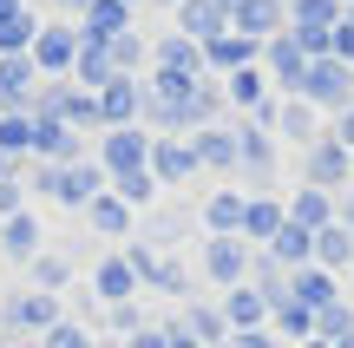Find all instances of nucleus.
I'll return each instance as SVG.
<instances>
[{
	"instance_id": "1",
	"label": "nucleus",
	"mask_w": 354,
	"mask_h": 348,
	"mask_svg": "<svg viewBox=\"0 0 354 348\" xmlns=\"http://www.w3.org/2000/svg\"><path fill=\"white\" fill-rule=\"evenodd\" d=\"M33 86H39V66H33V53H13V59H0V118L7 112H26L33 105Z\"/></svg>"
},
{
	"instance_id": "2",
	"label": "nucleus",
	"mask_w": 354,
	"mask_h": 348,
	"mask_svg": "<svg viewBox=\"0 0 354 348\" xmlns=\"http://www.w3.org/2000/svg\"><path fill=\"white\" fill-rule=\"evenodd\" d=\"M0 322H7V329H53V322H59V302H53V296H33V289H26V296H7Z\"/></svg>"
},
{
	"instance_id": "11",
	"label": "nucleus",
	"mask_w": 354,
	"mask_h": 348,
	"mask_svg": "<svg viewBox=\"0 0 354 348\" xmlns=\"http://www.w3.org/2000/svg\"><path fill=\"white\" fill-rule=\"evenodd\" d=\"M7 165H13V158H7V152H0V184H7V178H13V171H7Z\"/></svg>"
},
{
	"instance_id": "10",
	"label": "nucleus",
	"mask_w": 354,
	"mask_h": 348,
	"mask_svg": "<svg viewBox=\"0 0 354 348\" xmlns=\"http://www.w3.org/2000/svg\"><path fill=\"white\" fill-rule=\"evenodd\" d=\"M79 79H105V59H99V53H79Z\"/></svg>"
},
{
	"instance_id": "12",
	"label": "nucleus",
	"mask_w": 354,
	"mask_h": 348,
	"mask_svg": "<svg viewBox=\"0 0 354 348\" xmlns=\"http://www.w3.org/2000/svg\"><path fill=\"white\" fill-rule=\"evenodd\" d=\"M86 7H92V0H86Z\"/></svg>"
},
{
	"instance_id": "3",
	"label": "nucleus",
	"mask_w": 354,
	"mask_h": 348,
	"mask_svg": "<svg viewBox=\"0 0 354 348\" xmlns=\"http://www.w3.org/2000/svg\"><path fill=\"white\" fill-rule=\"evenodd\" d=\"M0 250H7L13 263H33L39 257V223L26 217V210H20V217H7V223H0Z\"/></svg>"
},
{
	"instance_id": "8",
	"label": "nucleus",
	"mask_w": 354,
	"mask_h": 348,
	"mask_svg": "<svg viewBox=\"0 0 354 348\" xmlns=\"http://www.w3.org/2000/svg\"><path fill=\"white\" fill-rule=\"evenodd\" d=\"M99 289H105V296H125V289H131V270H118V263H112V270L99 276Z\"/></svg>"
},
{
	"instance_id": "4",
	"label": "nucleus",
	"mask_w": 354,
	"mask_h": 348,
	"mask_svg": "<svg viewBox=\"0 0 354 348\" xmlns=\"http://www.w3.org/2000/svg\"><path fill=\"white\" fill-rule=\"evenodd\" d=\"M66 59H73V26H46V33L33 39V66H46V73H59Z\"/></svg>"
},
{
	"instance_id": "6",
	"label": "nucleus",
	"mask_w": 354,
	"mask_h": 348,
	"mask_svg": "<svg viewBox=\"0 0 354 348\" xmlns=\"http://www.w3.org/2000/svg\"><path fill=\"white\" fill-rule=\"evenodd\" d=\"M118 20H125V13H118L112 0H92V33H86V39H105V33H112Z\"/></svg>"
},
{
	"instance_id": "7",
	"label": "nucleus",
	"mask_w": 354,
	"mask_h": 348,
	"mask_svg": "<svg viewBox=\"0 0 354 348\" xmlns=\"http://www.w3.org/2000/svg\"><path fill=\"white\" fill-rule=\"evenodd\" d=\"M20 204H26V184H20V178H7V184H0V223L20 217Z\"/></svg>"
},
{
	"instance_id": "5",
	"label": "nucleus",
	"mask_w": 354,
	"mask_h": 348,
	"mask_svg": "<svg viewBox=\"0 0 354 348\" xmlns=\"http://www.w3.org/2000/svg\"><path fill=\"white\" fill-rule=\"evenodd\" d=\"M33 283L39 289H59L66 283V257H33Z\"/></svg>"
},
{
	"instance_id": "9",
	"label": "nucleus",
	"mask_w": 354,
	"mask_h": 348,
	"mask_svg": "<svg viewBox=\"0 0 354 348\" xmlns=\"http://www.w3.org/2000/svg\"><path fill=\"white\" fill-rule=\"evenodd\" d=\"M92 223H99V230H118L125 217H118V204H105V197H99V204H92Z\"/></svg>"
}]
</instances>
